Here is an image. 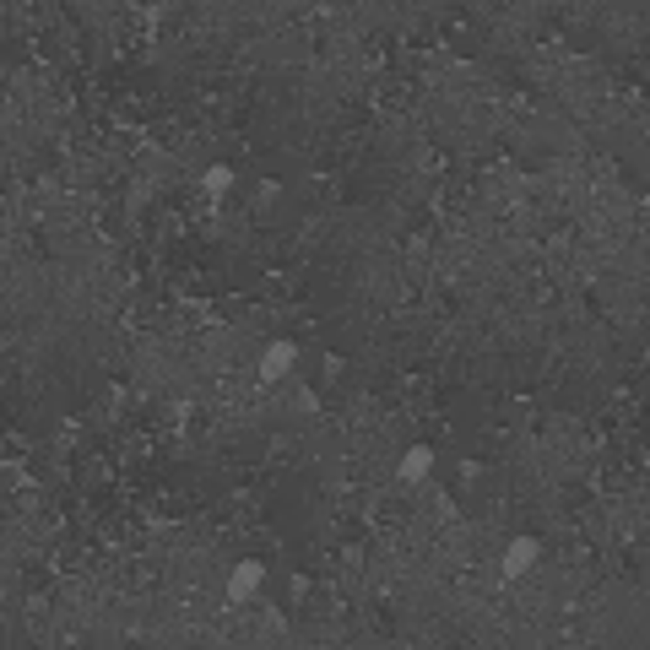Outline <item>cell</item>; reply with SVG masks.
<instances>
[{
  "label": "cell",
  "mask_w": 650,
  "mask_h": 650,
  "mask_svg": "<svg viewBox=\"0 0 650 650\" xmlns=\"http://www.w3.org/2000/svg\"><path fill=\"white\" fill-rule=\"evenodd\" d=\"M228 184H233V174H228V168H212V174H207V190H228Z\"/></svg>",
  "instance_id": "cell-5"
},
{
  "label": "cell",
  "mask_w": 650,
  "mask_h": 650,
  "mask_svg": "<svg viewBox=\"0 0 650 650\" xmlns=\"http://www.w3.org/2000/svg\"><path fill=\"white\" fill-rule=\"evenodd\" d=\"M255 585H260V564H239L233 580H228V597L244 602V597H255Z\"/></svg>",
  "instance_id": "cell-4"
},
{
  "label": "cell",
  "mask_w": 650,
  "mask_h": 650,
  "mask_svg": "<svg viewBox=\"0 0 650 650\" xmlns=\"http://www.w3.org/2000/svg\"><path fill=\"white\" fill-rule=\"evenodd\" d=\"M542 558V542H532V537H520L509 553H504V574H520V569H532Z\"/></svg>",
  "instance_id": "cell-3"
},
{
  "label": "cell",
  "mask_w": 650,
  "mask_h": 650,
  "mask_svg": "<svg viewBox=\"0 0 650 650\" xmlns=\"http://www.w3.org/2000/svg\"><path fill=\"white\" fill-rule=\"evenodd\" d=\"M396 472H402V483H423V477L434 472V450H423V444H418V450H407Z\"/></svg>",
  "instance_id": "cell-2"
},
{
  "label": "cell",
  "mask_w": 650,
  "mask_h": 650,
  "mask_svg": "<svg viewBox=\"0 0 650 650\" xmlns=\"http://www.w3.org/2000/svg\"><path fill=\"white\" fill-rule=\"evenodd\" d=\"M293 358H298V353H293V342H272V347H266V358H260V379H282V374L293 369Z\"/></svg>",
  "instance_id": "cell-1"
}]
</instances>
